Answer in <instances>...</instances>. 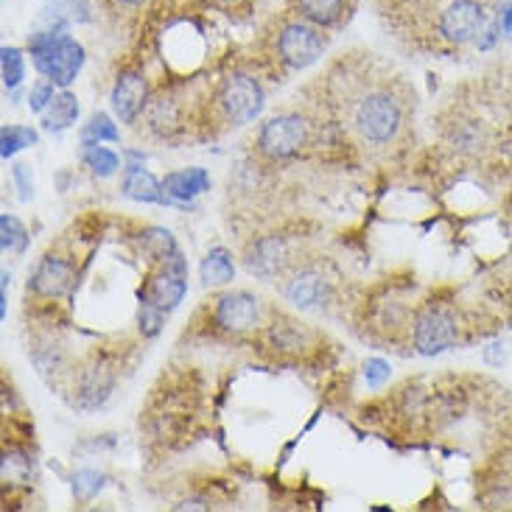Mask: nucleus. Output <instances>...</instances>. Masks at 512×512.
Returning a JSON list of instances; mask_svg holds the SVG:
<instances>
[{"mask_svg": "<svg viewBox=\"0 0 512 512\" xmlns=\"http://www.w3.org/2000/svg\"><path fill=\"white\" fill-rule=\"evenodd\" d=\"M403 126V104L387 87L370 90L353 104V129L370 146H387Z\"/></svg>", "mask_w": 512, "mask_h": 512, "instance_id": "1", "label": "nucleus"}, {"mask_svg": "<svg viewBox=\"0 0 512 512\" xmlns=\"http://www.w3.org/2000/svg\"><path fill=\"white\" fill-rule=\"evenodd\" d=\"M28 51L42 76L59 87H68L84 65V48L68 34L37 31L28 40Z\"/></svg>", "mask_w": 512, "mask_h": 512, "instance_id": "2", "label": "nucleus"}, {"mask_svg": "<svg viewBox=\"0 0 512 512\" xmlns=\"http://www.w3.org/2000/svg\"><path fill=\"white\" fill-rule=\"evenodd\" d=\"M219 110L233 126H244L255 121L263 110V87L258 79L247 73H233L227 76L219 87Z\"/></svg>", "mask_w": 512, "mask_h": 512, "instance_id": "3", "label": "nucleus"}, {"mask_svg": "<svg viewBox=\"0 0 512 512\" xmlns=\"http://www.w3.org/2000/svg\"><path fill=\"white\" fill-rule=\"evenodd\" d=\"M308 143V124L300 115H275L258 132V149L272 160H289Z\"/></svg>", "mask_w": 512, "mask_h": 512, "instance_id": "4", "label": "nucleus"}, {"mask_svg": "<svg viewBox=\"0 0 512 512\" xmlns=\"http://www.w3.org/2000/svg\"><path fill=\"white\" fill-rule=\"evenodd\" d=\"M325 51V37L314 23H289L277 34V56L291 70H303L314 65Z\"/></svg>", "mask_w": 512, "mask_h": 512, "instance_id": "5", "label": "nucleus"}, {"mask_svg": "<svg viewBox=\"0 0 512 512\" xmlns=\"http://www.w3.org/2000/svg\"><path fill=\"white\" fill-rule=\"evenodd\" d=\"M185 291H188V266L182 261L180 252H174L163 261V269L146 280V286L140 291V300L157 305L163 311H171L182 303Z\"/></svg>", "mask_w": 512, "mask_h": 512, "instance_id": "6", "label": "nucleus"}, {"mask_svg": "<svg viewBox=\"0 0 512 512\" xmlns=\"http://www.w3.org/2000/svg\"><path fill=\"white\" fill-rule=\"evenodd\" d=\"M485 6L479 0H454L437 20V34L451 45H468L485 31Z\"/></svg>", "mask_w": 512, "mask_h": 512, "instance_id": "7", "label": "nucleus"}, {"mask_svg": "<svg viewBox=\"0 0 512 512\" xmlns=\"http://www.w3.org/2000/svg\"><path fill=\"white\" fill-rule=\"evenodd\" d=\"M459 325L443 308H426L415 319V347L420 356H437L457 345Z\"/></svg>", "mask_w": 512, "mask_h": 512, "instance_id": "8", "label": "nucleus"}, {"mask_svg": "<svg viewBox=\"0 0 512 512\" xmlns=\"http://www.w3.org/2000/svg\"><path fill=\"white\" fill-rule=\"evenodd\" d=\"M213 319H216V325L222 331H250L252 325L258 322V300L252 297L250 291H230V294L219 297Z\"/></svg>", "mask_w": 512, "mask_h": 512, "instance_id": "9", "label": "nucleus"}, {"mask_svg": "<svg viewBox=\"0 0 512 512\" xmlns=\"http://www.w3.org/2000/svg\"><path fill=\"white\" fill-rule=\"evenodd\" d=\"M146 93H149V84L143 79V73L124 70L112 87V110L124 124H135V118L146 107Z\"/></svg>", "mask_w": 512, "mask_h": 512, "instance_id": "10", "label": "nucleus"}, {"mask_svg": "<svg viewBox=\"0 0 512 512\" xmlns=\"http://www.w3.org/2000/svg\"><path fill=\"white\" fill-rule=\"evenodd\" d=\"M328 280L319 275L317 269H300L286 280L283 286V294L286 300L300 308H317L328 300Z\"/></svg>", "mask_w": 512, "mask_h": 512, "instance_id": "11", "label": "nucleus"}, {"mask_svg": "<svg viewBox=\"0 0 512 512\" xmlns=\"http://www.w3.org/2000/svg\"><path fill=\"white\" fill-rule=\"evenodd\" d=\"M70 286H73V266L62 258H45L28 283V289H34L40 297H51V300L68 294Z\"/></svg>", "mask_w": 512, "mask_h": 512, "instance_id": "12", "label": "nucleus"}, {"mask_svg": "<svg viewBox=\"0 0 512 512\" xmlns=\"http://www.w3.org/2000/svg\"><path fill=\"white\" fill-rule=\"evenodd\" d=\"M283 263H286V244H283V238L266 236L250 250L247 269L258 277H275L280 275Z\"/></svg>", "mask_w": 512, "mask_h": 512, "instance_id": "13", "label": "nucleus"}, {"mask_svg": "<svg viewBox=\"0 0 512 512\" xmlns=\"http://www.w3.org/2000/svg\"><path fill=\"white\" fill-rule=\"evenodd\" d=\"M163 188L171 199L177 202H191L194 196L205 194L210 188V177L205 168H185V171H171L166 180H163Z\"/></svg>", "mask_w": 512, "mask_h": 512, "instance_id": "14", "label": "nucleus"}, {"mask_svg": "<svg viewBox=\"0 0 512 512\" xmlns=\"http://www.w3.org/2000/svg\"><path fill=\"white\" fill-rule=\"evenodd\" d=\"M124 194L135 202H163V185L143 166H129L124 174Z\"/></svg>", "mask_w": 512, "mask_h": 512, "instance_id": "15", "label": "nucleus"}, {"mask_svg": "<svg viewBox=\"0 0 512 512\" xmlns=\"http://www.w3.org/2000/svg\"><path fill=\"white\" fill-rule=\"evenodd\" d=\"M76 118H79V101L73 93H59V96L51 101V107L42 112V126L48 129V132H62V129H70V126L76 124Z\"/></svg>", "mask_w": 512, "mask_h": 512, "instance_id": "16", "label": "nucleus"}, {"mask_svg": "<svg viewBox=\"0 0 512 512\" xmlns=\"http://www.w3.org/2000/svg\"><path fill=\"white\" fill-rule=\"evenodd\" d=\"M199 275H202V283H205V286H227V283L236 277L233 255L224 250V247L210 250L208 258L199 266Z\"/></svg>", "mask_w": 512, "mask_h": 512, "instance_id": "17", "label": "nucleus"}, {"mask_svg": "<svg viewBox=\"0 0 512 512\" xmlns=\"http://www.w3.org/2000/svg\"><path fill=\"white\" fill-rule=\"evenodd\" d=\"M297 9L314 26H333L345 12V0H297Z\"/></svg>", "mask_w": 512, "mask_h": 512, "instance_id": "18", "label": "nucleus"}, {"mask_svg": "<svg viewBox=\"0 0 512 512\" xmlns=\"http://www.w3.org/2000/svg\"><path fill=\"white\" fill-rule=\"evenodd\" d=\"M121 138V132H118V126L112 124L110 115H104V112H98L90 118V124H84L82 129V146L84 149H93V146H101V140H118Z\"/></svg>", "mask_w": 512, "mask_h": 512, "instance_id": "19", "label": "nucleus"}, {"mask_svg": "<svg viewBox=\"0 0 512 512\" xmlns=\"http://www.w3.org/2000/svg\"><path fill=\"white\" fill-rule=\"evenodd\" d=\"M37 143V132L34 129H28V126H3V132H0V154H3V160H9L12 154H17L20 149H26V146H34Z\"/></svg>", "mask_w": 512, "mask_h": 512, "instance_id": "20", "label": "nucleus"}, {"mask_svg": "<svg viewBox=\"0 0 512 512\" xmlns=\"http://www.w3.org/2000/svg\"><path fill=\"white\" fill-rule=\"evenodd\" d=\"M0 68H3V84L14 90V87H20L23 79H26V65H23V54H20V48H3L0 51Z\"/></svg>", "mask_w": 512, "mask_h": 512, "instance_id": "21", "label": "nucleus"}, {"mask_svg": "<svg viewBox=\"0 0 512 512\" xmlns=\"http://www.w3.org/2000/svg\"><path fill=\"white\" fill-rule=\"evenodd\" d=\"M84 163L87 168L98 174V177H112L115 171H118V154L110 152V149H104V146H93V149H84Z\"/></svg>", "mask_w": 512, "mask_h": 512, "instance_id": "22", "label": "nucleus"}, {"mask_svg": "<svg viewBox=\"0 0 512 512\" xmlns=\"http://www.w3.org/2000/svg\"><path fill=\"white\" fill-rule=\"evenodd\" d=\"M0 233H3V250L6 252H23L28 247L26 227L9 213H3V219H0Z\"/></svg>", "mask_w": 512, "mask_h": 512, "instance_id": "23", "label": "nucleus"}, {"mask_svg": "<svg viewBox=\"0 0 512 512\" xmlns=\"http://www.w3.org/2000/svg\"><path fill=\"white\" fill-rule=\"evenodd\" d=\"M143 252H149L154 261H166L168 255L177 252V244L168 230H146L143 233Z\"/></svg>", "mask_w": 512, "mask_h": 512, "instance_id": "24", "label": "nucleus"}, {"mask_svg": "<svg viewBox=\"0 0 512 512\" xmlns=\"http://www.w3.org/2000/svg\"><path fill=\"white\" fill-rule=\"evenodd\" d=\"M104 485V476L96 471H79L73 476V493L79 501H90Z\"/></svg>", "mask_w": 512, "mask_h": 512, "instance_id": "25", "label": "nucleus"}, {"mask_svg": "<svg viewBox=\"0 0 512 512\" xmlns=\"http://www.w3.org/2000/svg\"><path fill=\"white\" fill-rule=\"evenodd\" d=\"M56 98L54 93V82L51 79H45V82H37L31 87V93H28V107L31 112H45L51 107V101Z\"/></svg>", "mask_w": 512, "mask_h": 512, "instance_id": "26", "label": "nucleus"}, {"mask_svg": "<svg viewBox=\"0 0 512 512\" xmlns=\"http://www.w3.org/2000/svg\"><path fill=\"white\" fill-rule=\"evenodd\" d=\"M163 308H157V305L152 303H140V331H143V336H157L160 333V325H163Z\"/></svg>", "mask_w": 512, "mask_h": 512, "instance_id": "27", "label": "nucleus"}, {"mask_svg": "<svg viewBox=\"0 0 512 512\" xmlns=\"http://www.w3.org/2000/svg\"><path fill=\"white\" fill-rule=\"evenodd\" d=\"M28 473H31V465H28V459L23 457V454H6L3 457V479L9 482H26L28 479Z\"/></svg>", "mask_w": 512, "mask_h": 512, "instance_id": "28", "label": "nucleus"}, {"mask_svg": "<svg viewBox=\"0 0 512 512\" xmlns=\"http://www.w3.org/2000/svg\"><path fill=\"white\" fill-rule=\"evenodd\" d=\"M389 373H392V367H389L384 359L364 361V378H367V384H370L373 389H378L381 384H387Z\"/></svg>", "mask_w": 512, "mask_h": 512, "instance_id": "29", "label": "nucleus"}, {"mask_svg": "<svg viewBox=\"0 0 512 512\" xmlns=\"http://www.w3.org/2000/svg\"><path fill=\"white\" fill-rule=\"evenodd\" d=\"M482 359H485V364H490V367H504V364L510 361V347L504 345V342H493V345L485 347Z\"/></svg>", "mask_w": 512, "mask_h": 512, "instance_id": "30", "label": "nucleus"}, {"mask_svg": "<svg viewBox=\"0 0 512 512\" xmlns=\"http://www.w3.org/2000/svg\"><path fill=\"white\" fill-rule=\"evenodd\" d=\"M499 26L507 37H512V0L499 12Z\"/></svg>", "mask_w": 512, "mask_h": 512, "instance_id": "31", "label": "nucleus"}, {"mask_svg": "<svg viewBox=\"0 0 512 512\" xmlns=\"http://www.w3.org/2000/svg\"><path fill=\"white\" fill-rule=\"evenodd\" d=\"M14 177H17V182L23 185V199H28V196H31V182H28V166H23V163H20V166L14 168Z\"/></svg>", "mask_w": 512, "mask_h": 512, "instance_id": "32", "label": "nucleus"}, {"mask_svg": "<svg viewBox=\"0 0 512 512\" xmlns=\"http://www.w3.org/2000/svg\"><path fill=\"white\" fill-rule=\"evenodd\" d=\"M110 3L118 9H135V6H143L146 0H110Z\"/></svg>", "mask_w": 512, "mask_h": 512, "instance_id": "33", "label": "nucleus"}]
</instances>
